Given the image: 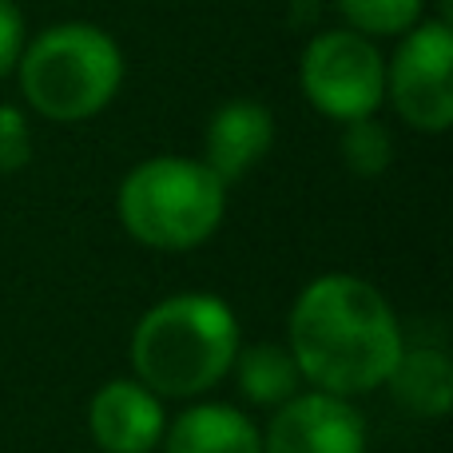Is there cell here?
Returning a JSON list of instances; mask_svg holds the SVG:
<instances>
[{
  "instance_id": "obj_12",
  "label": "cell",
  "mask_w": 453,
  "mask_h": 453,
  "mask_svg": "<svg viewBox=\"0 0 453 453\" xmlns=\"http://www.w3.org/2000/svg\"><path fill=\"white\" fill-rule=\"evenodd\" d=\"M234 374H239V390L250 406L279 410L298 394V362L287 346H250V350L234 354Z\"/></svg>"
},
{
  "instance_id": "obj_14",
  "label": "cell",
  "mask_w": 453,
  "mask_h": 453,
  "mask_svg": "<svg viewBox=\"0 0 453 453\" xmlns=\"http://www.w3.org/2000/svg\"><path fill=\"white\" fill-rule=\"evenodd\" d=\"M342 159H346V167H350L354 175H362V180H374V175H382L386 167H390V159H394L390 132H386V127L378 124L374 116L346 124Z\"/></svg>"
},
{
  "instance_id": "obj_7",
  "label": "cell",
  "mask_w": 453,
  "mask_h": 453,
  "mask_svg": "<svg viewBox=\"0 0 453 453\" xmlns=\"http://www.w3.org/2000/svg\"><path fill=\"white\" fill-rule=\"evenodd\" d=\"M263 453H366V422L338 394H295L274 410Z\"/></svg>"
},
{
  "instance_id": "obj_6",
  "label": "cell",
  "mask_w": 453,
  "mask_h": 453,
  "mask_svg": "<svg viewBox=\"0 0 453 453\" xmlns=\"http://www.w3.org/2000/svg\"><path fill=\"white\" fill-rule=\"evenodd\" d=\"M386 92H390L398 116L418 132L441 135L453 124V32L449 16L418 20L402 36L390 68H386Z\"/></svg>"
},
{
  "instance_id": "obj_2",
  "label": "cell",
  "mask_w": 453,
  "mask_h": 453,
  "mask_svg": "<svg viewBox=\"0 0 453 453\" xmlns=\"http://www.w3.org/2000/svg\"><path fill=\"white\" fill-rule=\"evenodd\" d=\"M239 354V319L219 295H172L132 334V370L156 398H199Z\"/></svg>"
},
{
  "instance_id": "obj_1",
  "label": "cell",
  "mask_w": 453,
  "mask_h": 453,
  "mask_svg": "<svg viewBox=\"0 0 453 453\" xmlns=\"http://www.w3.org/2000/svg\"><path fill=\"white\" fill-rule=\"evenodd\" d=\"M290 354L322 394H370L402 358V326L382 290L354 274H322L290 311Z\"/></svg>"
},
{
  "instance_id": "obj_9",
  "label": "cell",
  "mask_w": 453,
  "mask_h": 453,
  "mask_svg": "<svg viewBox=\"0 0 453 453\" xmlns=\"http://www.w3.org/2000/svg\"><path fill=\"white\" fill-rule=\"evenodd\" d=\"M274 143V116L271 108L255 100H231L207 124V159L203 164L219 175L223 183H234L266 159Z\"/></svg>"
},
{
  "instance_id": "obj_16",
  "label": "cell",
  "mask_w": 453,
  "mask_h": 453,
  "mask_svg": "<svg viewBox=\"0 0 453 453\" xmlns=\"http://www.w3.org/2000/svg\"><path fill=\"white\" fill-rule=\"evenodd\" d=\"M24 52V12L12 0H0V80L20 64Z\"/></svg>"
},
{
  "instance_id": "obj_8",
  "label": "cell",
  "mask_w": 453,
  "mask_h": 453,
  "mask_svg": "<svg viewBox=\"0 0 453 453\" xmlns=\"http://www.w3.org/2000/svg\"><path fill=\"white\" fill-rule=\"evenodd\" d=\"M88 430L104 453H151L164 441V398L135 378H116L100 386L88 406Z\"/></svg>"
},
{
  "instance_id": "obj_11",
  "label": "cell",
  "mask_w": 453,
  "mask_h": 453,
  "mask_svg": "<svg viewBox=\"0 0 453 453\" xmlns=\"http://www.w3.org/2000/svg\"><path fill=\"white\" fill-rule=\"evenodd\" d=\"M390 390L410 414L418 418H441L453 402V370L441 350H402L398 366L390 370Z\"/></svg>"
},
{
  "instance_id": "obj_13",
  "label": "cell",
  "mask_w": 453,
  "mask_h": 453,
  "mask_svg": "<svg viewBox=\"0 0 453 453\" xmlns=\"http://www.w3.org/2000/svg\"><path fill=\"white\" fill-rule=\"evenodd\" d=\"M338 12L362 36H406L426 16V0H338Z\"/></svg>"
},
{
  "instance_id": "obj_4",
  "label": "cell",
  "mask_w": 453,
  "mask_h": 453,
  "mask_svg": "<svg viewBox=\"0 0 453 453\" xmlns=\"http://www.w3.org/2000/svg\"><path fill=\"white\" fill-rule=\"evenodd\" d=\"M116 207L135 242L156 250H191L219 231L226 183L199 159L156 156L124 175Z\"/></svg>"
},
{
  "instance_id": "obj_15",
  "label": "cell",
  "mask_w": 453,
  "mask_h": 453,
  "mask_svg": "<svg viewBox=\"0 0 453 453\" xmlns=\"http://www.w3.org/2000/svg\"><path fill=\"white\" fill-rule=\"evenodd\" d=\"M32 159V127L20 108L0 104V172H20Z\"/></svg>"
},
{
  "instance_id": "obj_10",
  "label": "cell",
  "mask_w": 453,
  "mask_h": 453,
  "mask_svg": "<svg viewBox=\"0 0 453 453\" xmlns=\"http://www.w3.org/2000/svg\"><path fill=\"white\" fill-rule=\"evenodd\" d=\"M167 453H263V434L242 410L199 402L164 430Z\"/></svg>"
},
{
  "instance_id": "obj_3",
  "label": "cell",
  "mask_w": 453,
  "mask_h": 453,
  "mask_svg": "<svg viewBox=\"0 0 453 453\" xmlns=\"http://www.w3.org/2000/svg\"><path fill=\"white\" fill-rule=\"evenodd\" d=\"M20 92L52 124L92 119L124 84V52L104 28L68 20L44 28L20 52Z\"/></svg>"
},
{
  "instance_id": "obj_5",
  "label": "cell",
  "mask_w": 453,
  "mask_h": 453,
  "mask_svg": "<svg viewBox=\"0 0 453 453\" xmlns=\"http://www.w3.org/2000/svg\"><path fill=\"white\" fill-rule=\"evenodd\" d=\"M303 92L338 124L366 119L386 100V60L374 40L354 28H326L306 44L298 64Z\"/></svg>"
}]
</instances>
